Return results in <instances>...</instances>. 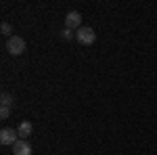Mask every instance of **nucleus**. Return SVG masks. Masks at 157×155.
<instances>
[{
	"instance_id": "f257e3e1",
	"label": "nucleus",
	"mask_w": 157,
	"mask_h": 155,
	"mask_svg": "<svg viewBox=\"0 0 157 155\" xmlns=\"http://www.w3.org/2000/svg\"><path fill=\"white\" fill-rule=\"evenodd\" d=\"M75 40H78L80 44H84V46H90V44H94L97 34H94V29H92V27H86V25H82V27L75 32Z\"/></svg>"
},
{
	"instance_id": "f03ea898",
	"label": "nucleus",
	"mask_w": 157,
	"mask_h": 155,
	"mask_svg": "<svg viewBox=\"0 0 157 155\" xmlns=\"http://www.w3.org/2000/svg\"><path fill=\"white\" fill-rule=\"evenodd\" d=\"M6 50L11 52L13 57H19V55L25 50V40L21 36H11L9 42H6Z\"/></svg>"
},
{
	"instance_id": "7ed1b4c3",
	"label": "nucleus",
	"mask_w": 157,
	"mask_h": 155,
	"mask_svg": "<svg viewBox=\"0 0 157 155\" xmlns=\"http://www.w3.org/2000/svg\"><path fill=\"white\" fill-rule=\"evenodd\" d=\"M65 27L67 29H80L82 27V15L78 11H69L65 17Z\"/></svg>"
},
{
	"instance_id": "20e7f679",
	"label": "nucleus",
	"mask_w": 157,
	"mask_h": 155,
	"mask_svg": "<svg viewBox=\"0 0 157 155\" xmlns=\"http://www.w3.org/2000/svg\"><path fill=\"white\" fill-rule=\"evenodd\" d=\"M17 136H19L17 130H13V128H2V130H0V143L4 145V147H6V145H15L19 141Z\"/></svg>"
},
{
	"instance_id": "39448f33",
	"label": "nucleus",
	"mask_w": 157,
	"mask_h": 155,
	"mask_svg": "<svg viewBox=\"0 0 157 155\" xmlns=\"http://www.w3.org/2000/svg\"><path fill=\"white\" fill-rule=\"evenodd\" d=\"M13 155H32V145L27 143L25 138H19L17 143L13 145Z\"/></svg>"
},
{
	"instance_id": "423d86ee",
	"label": "nucleus",
	"mask_w": 157,
	"mask_h": 155,
	"mask_svg": "<svg viewBox=\"0 0 157 155\" xmlns=\"http://www.w3.org/2000/svg\"><path fill=\"white\" fill-rule=\"evenodd\" d=\"M32 130H34L32 122H21V124H19V128H17V132H19V138H25V141H27V136L32 134Z\"/></svg>"
},
{
	"instance_id": "0eeeda50",
	"label": "nucleus",
	"mask_w": 157,
	"mask_h": 155,
	"mask_svg": "<svg viewBox=\"0 0 157 155\" xmlns=\"http://www.w3.org/2000/svg\"><path fill=\"white\" fill-rule=\"evenodd\" d=\"M13 105H15V99H13L11 95L4 92V95L0 96V107H13Z\"/></svg>"
},
{
	"instance_id": "6e6552de",
	"label": "nucleus",
	"mask_w": 157,
	"mask_h": 155,
	"mask_svg": "<svg viewBox=\"0 0 157 155\" xmlns=\"http://www.w3.org/2000/svg\"><path fill=\"white\" fill-rule=\"evenodd\" d=\"M0 29H2V34H4V36H9V38L13 36V27H11L9 23H6V21H2V25H0Z\"/></svg>"
},
{
	"instance_id": "1a4fd4ad",
	"label": "nucleus",
	"mask_w": 157,
	"mask_h": 155,
	"mask_svg": "<svg viewBox=\"0 0 157 155\" xmlns=\"http://www.w3.org/2000/svg\"><path fill=\"white\" fill-rule=\"evenodd\" d=\"M9 115H11V107H0V118L6 119Z\"/></svg>"
},
{
	"instance_id": "9d476101",
	"label": "nucleus",
	"mask_w": 157,
	"mask_h": 155,
	"mask_svg": "<svg viewBox=\"0 0 157 155\" xmlns=\"http://www.w3.org/2000/svg\"><path fill=\"white\" fill-rule=\"evenodd\" d=\"M61 38H65V40H71V38H75L71 34V29H67V27H65V29H63V34H61Z\"/></svg>"
}]
</instances>
